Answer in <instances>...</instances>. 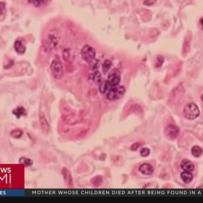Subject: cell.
<instances>
[{
  "label": "cell",
  "mask_w": 203,
  "mask_h": 203,
  "mask_svg": "<svg viewBox=\"0 0 203 203\" xmlns=\"http://www.w3.org/2000/svg\"><path fill=\"white\" fill-rule=\"evenodd\" d=\"M183 114L186 118L189 120H194L198 118L200 112L197 105L194 103L186 104L183 110Z\"/></svg>",
  "instance_id": "1"
},
{
  "label": "cell",
  "mask_w": 203,
  "mask_h": 203,
  "mask_svg": "<svg viewBox=\"0 0 203 203\" xmlns=\"http://www.w3.org/2000/svg\"><path fill=\"white\" fill-rule=\"evenodd\" d=\"M81 55L83 60L88 63H91L95 60L96 51L92 46L88 44L84 46L81 50Z\"/></svg>",
  "instance_id": "2"
},
{
  "label": "cell",
  "mask_w": 203,
  "mask_h": 203,
  "mask_svg": "<svg viewBox=\"0 0 203 203\" xmlns=\"http://www.w3.org/2000/svg\"><path fill=\"white\" fill-rule=\"evenodd\" d=\"M51 73L53 77L56 79L62 78L63 75V68L61 62L58 59H54L50 65Z\"/></svg>",
  "instance_id": "3"
},
{
  "label": "cell",
  "mask_w": 203,
  "mask_h": 203,
  "mask_svg": "<svg viewBox=\"0 0 203 203\" xmlns=\"http://www.w3.org/2000/svg\"><path fill=\"white\" fill-rule=\"evenodd\" d=\"M125 91L126 90L123 86L112 87L109 91L107 94V98L110 101H115L119 100L124 95Z\"/></svg>",
  "instance_id": "4"
},
{
  "label": "cell",
  "mask_w": 203,
  "mask_h": 203,
  "mask_svg": "<svg viewBox=\"0 0 203 203\" xmlns=\"http://www.w3.org/2000/svg\"><path fill=\"white\" fill-rule=\"evenodd\" d=\"M121 79L120 71L117 69H113L109 73L108 82L109 86L115 87L119 84Z\"/></svg>",
  "instance_id": "5"
},
{
  "label": "cell",
  "mask_w": 203,
  "mask_h": 203,
  "mask_svg": "<svg viewBox=\"0 0 203 203\" xmlns=\"http://www.w3.org/2000/svg\"><path fill=\"white\" fill-rule=\"evenodd\" d=\"M179 133V129L176 125H169L164 130L165 136L168 139L173 140L175 139Z\"/></svg>",
  "instance_id": "6"
},
{
  "label": "cell",
  "mask_w": 203,
  "mask_h": 203,
  "mask_svg": "<svg viewBox=\"0 0 203 203\" xmlns=\"http://www.w3.org/2000/svg\"><path fill=\"white\" fill-rule=\"evenodd\" d=\"M39 118L41 131L44 134H48L50 131V125L43 112H40Z\"/></svg>",
  "instance_id": "7"
},
{
  "label": "cell",
  "mask_w": 203,
  "mask_h": 203,
  "mask_svg": "<svg viewBox=\"0 0 203 203\" xmlns=\"http://www.w3.org/2000/svg\"><path fill=\"white\" fill-rule=\"evenodd\" d=\"M61 174L63 176L65 184L69 187H73V183L72 177L69 170L66 168H63L61 170Z\"/></svg>",
  "instance_id": "8"
},
{
  "label": "cell",
  "mask_w": 203,
  "mask_h": 203,
  "mask_svg": "<svg viewBox=\"0 0 203 203\" xmlns=\"http://www.w3.org/2000/svg\"><path fill=\"white\" fill-rule=\"evenodd\" d=\"M138 170L142 174L148 175L152 174L154 171L153 167L148 163H144L139 167Z\"/></svg>",
  "instance_id": "9"
},
{
  "label": "cell",
  "mask_w": 203,
  "mask_h": 203,
  "mask_svg": "<svg viewBox=\"0 0 203 203\" xmlns=\"http://www.w3.org/2000/svg\"><path fill=\"white\" fill-rule=\"evenodd\" d=\"M181 167L184 171L191 172L194 169L195 166L192 161L188 159H184L181 161L180 164Z\"/></svg>",
  "instance_id": "10"
},
{
  "label": "cell",
  "mask_w": 203,
  "mask_h": 203,
  "mask_svg": "<svg viewBox=\"0 0 203 203\" xmlns=\"http://www.w3.org/2000/svg\"><path fill=\"white\" fill-rule=\"evenodd\" d=\"M14 47L15 50L19 54H24L26 52V47L21 40H16L14 43Z\"/></svg>",
  "instance_id": "11"
},
{
  "label": "cell",
  "mask_w": 203,
  "mask_h": 203,
  "mask_svg": "<svg viewBox=\"0 0 203 203\" xmlns=\"http://www.w3.org/2000/svg\"><path fill=\"white\" fill-rule=\"evenodd\" d=\"M181 177L184 182L189 184L193 180V175L192 173L189 171H184L181 173Z\"/></svg>",
  "instance_id": "12"
},
{
  "label": "cell",
  "mask_w": 203,
  "mask_h": 203,
  "mask_svg": "<svg viewBox=\"0 0 203 203\" xmlns=\"http://www.w3.org/2000/svg\"><path fill=\"white\" fill-rule=\"evenodd\" d=\"M191 153L193 156L198 158L200 157L202 154V150L200 147L194 146L191 148Z\"/></svg>",
  "instance_id": "13"
},
{
  "label": "cell",
  "mask_w": 203,
  "mask_h": 203,
  "mask_svg": "<svg viewBox=\"0 0 203 203\" xmlns=\"http://www.w3.org/2000/svg\"><path fill=\"white\" fill-rule=\"evenodd\" d=\"M23 133L22 130L19 129H15L11 132L10 135L13 138L19 139L22 136Z\"/></svg>",
  "instance_id": "14"
},
{
  "label": "cell",
  "mask_w": 203,
  "mask_h": 203,
  "mask_svg": "<svg viewBox=\"0 0 203 203\" xmlns=\"http://www.w3.org/2000/svg\"><path fill=\"white\" fill-rule=\"evenodd\" d=\"M26 110L22 107H19L13 110V113L16 115L18 118H20L22 115L26 114Z\"/></svg>",
  "instance_id": "15"
},
{
  "label": "cell",
  "mask_w": 203,
  "mask_h": 203,
  "mask_svg": "<svg viewBox=\"0 0 203 203\" xmlns=\"http://www.w3.org/2000/svg\"><path fill=\"white\" fill-rule=\"evenodd\" d=\"M112 62L110 60H107L104 62L102 66V71L104 74H106L110 68Z\"/></svg>",
  "instance_id": "16"
},
{
  "label": "cell",
  "mask_w": 203,
  "mask_h": 203,
  "mask_svg": "<svg viewBox=\"0 0 203 203\" xmlns=\"http://www.w3.org/2000/svg\"><path fill=\"white\" fill-rule=\"evenodd\" d=\"M19 162L21 164H24L25 167L30 166L33 164V161L32 160L24 157L19 159Z\"/></svg>",
  "instance_id": "17"
},
{
  "label": "cell",
  "mask_w": 203,
  "mask_h": 203,
  "mask_svg": "<svg viewBox=\"0 0 203 203\" xmlns=\"http://www.w3.org/2000/svg\"><path fill=\"white\" fill-rule=\"evenodd\" d=\"M92 184L95 186H99L103 183V179L101 176H95L92 178L91 180Z\"/></svg>",
  "instance_id": "18"
},
{
  "label": "cell",
  "mask_w": 203,
  "mask_h": 203,
  "mask_svg": "<svg viewBox=\"0 0 203 203\" xmlns=\"http://www.w3.org/2000/svg\"><path fill=\"white\" fill-rule=\"evenodd\" d=\"M57 34L55 32H52L49 33L48 35V38L51 43L54 46L57 45L58 43V38Z\"/></svg>",
  "instance_id": "19"
},
{
  "label": "cell",
  "mask_w": 203,
  "mask_h": 203,
  "mask_svg": "<svg viewBox=\"0 0 203 203\" xmlns=\"http://www.w3.org/2000/svg\"><path fill=\"white\" fill-rule=\"evenodd\" d=\"M101 75L99 72L97 71L93 74L92 79L96 84H98L101 83Z\"/></svg>",
  "instance_id": "20"
},
{
  "label": "cell",
  "mask_w": 203,
  "mask_h": 203,
  "mask_svg": "<svg viewBox=\"0 0 203 203\" xmlns=\"http://www.w3.org/2000/svg\"><path fill=\"white\" fill-rule=\"evenodd\" d=\"M108 86L109 85L107 81H106L102 82L100 83L99 87L100 91L102 93H105Z\"/></svg>",
  "instance_id": "21"
},
{
  "label": "cell",
  "mask_w": 203,
  "mask_h": 203,
  "mask_svg": "<svg viewBox=\"0 0 203 203\" xmlns=\"http://www.w3.org/2000/svg\"><path fill=\"white\" fill-rule=\"evenodd\" d=\"M70 51L69 49H64L63 54V58L65 61H68L70 59Z\"/></svg>",
  "instance_id": "22"
},
{
  "label": "cell",
  "mask_w": 203,
  "mask_h": 203,
  "mask_svg": "<svg viewBox=\"0 0 203 203\" xmlns=\"http://www.w3.org/2000/svg\"><path fill=\"white\" fill-rule=\"evenodd\" d=\"M140 153L142 157H146L149 155L150 150L147 148H143L140 150Z\"/></svg>",
  "instance_id": "23"
},
{
  "label": "cell",
  "mask_w": 203,
  "mask_h": 203,
  "mask_svg": "<svg viewBox=\"0 0 203 203\" xmlns=\"http://www.w3.org/2000/svg\"><path fill=\"white\" fill-rule=\"evenodd\" d=\"M0 7H1V17H4L6 12L5 5L4 3H0Z\"/></svg>",
  "instance_id": "24"
},
{
  "label": "cell",
  "mask_w": 203,
  "mask_h": 203,
  "mask_svg": "<svg viewBox=\"0 0 203 203\" xmlns=\"http://www.w3.org/2000/svg\"><path fill=\"white\" fill-rule=\"evenodd\" d=\"M164 59L162 56H159L157 58V62L156 63V67H161L164 62Z\"/></svg>",
  "instance_id": "25"
},
{
  "label": "cell",
  "mask_w": 203,
  "mask_h": 203,
  "mask_svg": "<svg viewBox=\"0 0 203 203\" xmlns=\"http://www.w3.org/2000/svg\"><path fill=\"white\" fill-rule=\"evenodd\" d=\"M141 145V143L139 142H136L133 143L131 145L130 149L131 151H136L138 149Z\"/></svg>",
  "instance_id": "26"
},
{
  "label": "cell",
  "mask_w": 203,
  "mask_h": 203,
  "mask_svg": "<svg viewBox=\"0 0 203 203\" xmlns=\"http://www.w3.org/2000/svg\"><path fill=\"white\" fill-rule=\"evenodd\" d=\"M31 1V3L32 4H33L34 6L36 7H38L40 6L41 4H42V3H44V1Z\"/></svg>",
  "instance_id": "27"
},
{
  "label": "cell",
  "mask_w": 203,
  "mask_h": 203,
  "mask_svg": "<svg viewBox=\"0 0 203 203\" xmlns=\"http://www.w3.org/2000/svg\"><path fill=\"white\" fill-rule=\"evenodd\" d=\"M105 154H102L101 155L102 156V157H101L100 156V159L101 160H102V159H105V157H103L104 156H105Z\"/></svg>",
  "instance_id": "28"
}]
</instances>
